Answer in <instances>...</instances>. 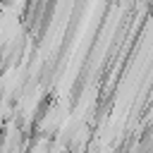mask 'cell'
Returning a JSON list of instances; mask_svg holds the SVG:
<instances>
[]
</instances>
